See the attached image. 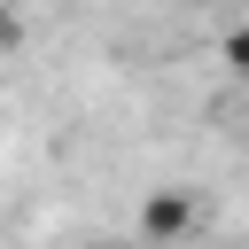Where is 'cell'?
I'll list each match as a JSON object with an SVG mask.
<instances>
[{"label":"cell","instance_id":"1","mask_svg":"<svg viewBox=\"0 0 249 249\" xmlns=\"http://www.w3.org/2000/svg\"><path fill=\"white\" fill-rule=\"evenodd\" d=\"M140 233H148V241H179V233H195V202H187V195H171V187H163V195H148Z\"/></svg>","mask_w":249,"mask_h":249},{"label":"cell","instance_id":"2","mask_svg":"<svg viewBox=\"0 0 249 249\" xmlns=\"http://www.w3.org/2000/svg\"><path fill=\"white\" fill-rule=\"evenodd\" d=\"M226 70H241V78H249V23H241V31H226Z\"/></svg>","mask_w":249,"mask_h":249},{"label":"cell","instance_id":"3","mask_svg":"<svg viewBox=\"0 0 249 249\" xmlns=\"http://www.w3.org/2000/svg\"><path fill=\"white\" fill-rule=\"evenodd\" d=\"M8 47H16V16L0 8V54H8Z\"/></svg>","mask_w":249,"mask_h":249}]
</instances>
